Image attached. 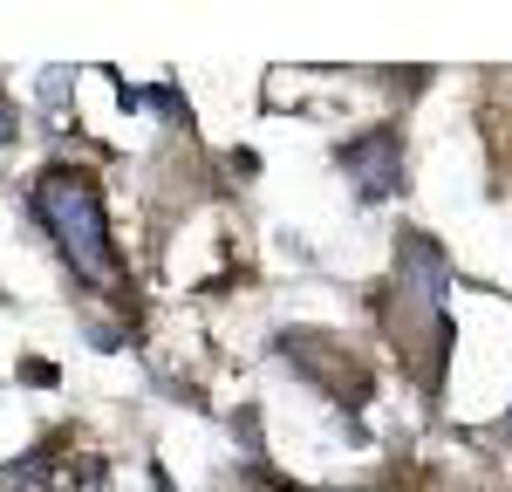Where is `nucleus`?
<instances>
[{
    "label": "nucleus",
    "instance_id": "f257e3e1",
    "mask_svg": "<svg viewBox=\"0 0 512 492\" xmlns=\"http://www.w3.org/2000/svg\"><path fill=\"white\" fill-rule=\"evenodd\" d=\"M35 219L41 233L55 240V253L76 267L82 281L110 287L117 281V253H110V226H103V199H96V185H89V171L76 164H48L35 178Z\"/></svg>",
    "mask_w": 512,
    "mask_h": 492
},
{
    "label": "nucleus",
    "instance_id": "f03ea898",
    "mask_svg": "<svg viewBox=\"0 0 512 492\" xmlns=\"http://www.w3.org/2000/svg\"><path fill=\"white\" fill-rule=\"evenodd\" d=\"M342 171L355 178L362 199H396V192H403V144H396V130L355 137L349 151H342Z\"/></svg>",
    "mask_w": 512,
    "mask_h": 492
},
{
    "label": "nucleus",
    "instance_id": "7ed1b4c3",
    "mask_svg": "<svg viewBox=\"0 0 512 492\" xmlns=\"http://www.w3.org/2000/svg\"><path fill=\"white\" fill-rule=\"evenodd\" d=\"M14 137H21V110L0 96V144H14Z\"/></svg>",
    "mask_w": 512,
    "mask_h": 492
},
{
    "label": "nucleus",
    "instance_id": "20e7f679",
    "mask_svg": "<svg viewBox=\"0 0 512 492\" xmlns=\"http://www.w3.org/2000/svg\"><path fill=\"white\" fill-rule=\"evenodd\" d=\"M506 431H512V417H506Z\"/></svg>",
    "mask_w": 512,
    "mask_h": 492
}]
</instances>
